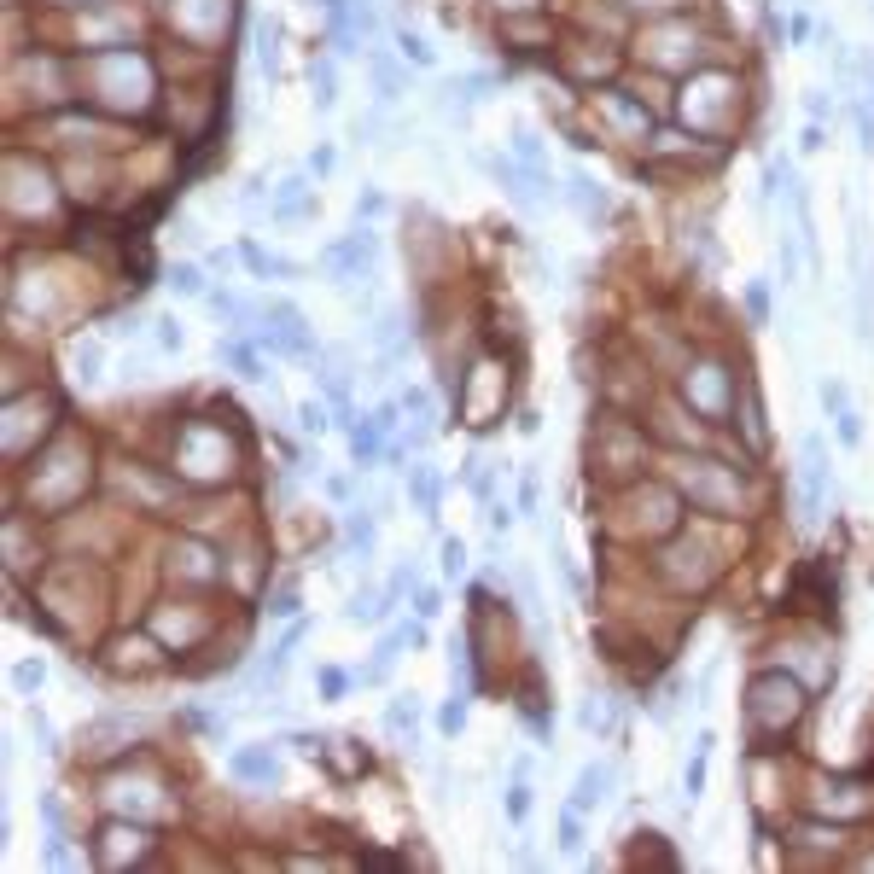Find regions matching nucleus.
<instances>
[{
  "instance_id": "15",
  "label": "nucleus",
  "mask_w": 874,
  "mask_h": 874,
  "mask_svg": "<svg viewBox=\"0 0 874 874\" xmlns=\"http://www.w3.org/2000/svg\"><path fill=\"white\" fill-rule=\"evenodd\" d=\"M513 158H519V164L525 169H543V140H536V129H525V122H519V129H513Z\"/></svg>"
},
{
  "instance_id": "5",
  "label": "nucleus",
  "mask_w": 874,
  "mask_h": 874,
  "mask_svg": "<svg viewBox=\"0 0 874 874\" xmlns=\"http://www.w3.org/2000/svg\"><path fill=\"white\" fill-rule=\"evenodd\" d=\"M233 775H239V781H257V787H275L280 764H275V752H263V746H239V752H233Z\"/></svg>"
},
{
  "instance_id": "29",
  "label": "nucleus",
  "mask_w": 874,
  "mask_h": 874,
  "mask_svg": "<svg viewBox=\"0 0 874 874\" xmlns=\"http://www.w3.org/2000/svg\"><path fill=\"white\" fill-rule=\"evenodd\" d=\"M833 420H840V443H851V449L863 443V420H857L851 409H845V414H833Z\"/></svg>"
},
{
  "instance_id": "42",
  "label": "nucleus",
  "mask_w": 874,
  "mask_h": 874,
  "mask_svg": "<svg viewBox=\"0 0 874 874\" xmlns=\"http://www.w3.org/2000/svg\"><path fill=\"white\" fill-rule=\"evenodd\" d=\"M519 508H525V513L536 508V478H525V484H519Z\"/></svg>"
},
{
  "instance_id": "38",
  "label": "nucleus",
  "mask_w": 874,
  "mask_h": 874,
  "mask_svg": "<svg viewBox=\"0 0 874 874\" xmlns=\"http://www.w3.org/2000/svg\"><path fill=\"white\" fill-rule=\"evenodd\" d=\"M47 863H53V869H70L77 857H70V845H65V840H53V845H47Z\"/></svg>"
},
{
  "instance_id": "27",
  "label": "nucleus",
  "mask_w": 874,
  "mask_h": 874,
  "mask_svg": "<svg viewBox=\"0 0 874 874\" xmlns=\"http://www.w3.org/2000/svg\"><path fill=\"white\" fill-rule=\"evenodd\" d=\"M822 409H828V414H845V385H840V379H822Z\"/></svg>"
},
{
  "instance_id": "22",
  "label": "nucleus",
  "mask_w": 874,
  "mask_h": 874,
  "mask_svg": "<svg viewBox=\"0 0 874 874\" xmlns=\"http://www.w3.org/2000/svg\"><path fill=\"white\" fill-rule=\"evenodd\" d=\"M41 664H35V659H23V664H12V688H18V694H35V688H41Z\"/></svg>"
},
{
  "instance_id": "30",
  "label": "nucleus",
  "mask_w": 874,
  "mask_h": 874,
  "mask_svg": "<svg viewBox=\"0 0 874 874\" xmlns=\"http://www.w3.org/2000/svg\"><path fill=\"white\" fill-rule=\"evenodd\" d=\"M805 111H810V122H822V117H833V100H828L822 88H810V94H805Z\"/></svg>"
},
{
  "instance_id": "28",
  "label": "nucleus",
  "mask_w": 874,
  "mask_h": 874,
  "mask_svg": "<svg viewBox=\"0 0 874 874\" xmlns=\"http://www.w3.org/2000/svg\"><path fill=\"white\" fill-rule=\"evenodd\" d=\"M385 723H391V729H402V723H414V694H402V699H391V711H385Z\"/></svg>"
},
{
  "instance_id": "7",
  "label": "nucleus",
  "mask_w": 874,
  "mask_h": 874,
  "mask_svg": "<svg viewBox=\"0 0 874 874\" xmlns=\"http://www.w3.org/2000/svg\"><path fill=\"white\" fill-rule=\"evenodd\" d=\"M688 496H694L699 508H711V513H734V484H729V478H717V473L688 478Z\"/></svg>"
},
{
  "instance_id": "8",
  "label": "nucleus",
  "mask_w": 874,
  "mask_h": 874,
  "mask_svg": "<svg viewBox=\"0 0 874 874\" xmlns=\"http://www.w3.org/2000/svg\"><path fill=\"white\" fill-rule=\"evenodd\" d=\"M565 199H572L583 216H600V211H607V187H600L595 176H583V169H572V181H565Z\"/></svg>"
},
{
  "instance_id": "17",
  "label": "nucleus",
  "mask_w": 874,
  "mask_h": 874,
  "mask_svg": "<svg viewBox=\"0 0 874 874\" xmlns=\"http://www.w3.org/2000/svg\"><path fill=\"white\" fill-rule=\"evenodd\" d=\"M169 286H176L181 298H204V275L193 263H176V268H169Z\"/></svg>"
},
{
  "instance_id": "31",
  "label": "nucleus",
  "mask_w": 874,
  "mask_h": 874,
  "mask_svg": "<svg viewBox=\"0 0 874 874\" xmlns=\"http://www.w3.org/2000/svg\"><path fill=\"white\" fill-rule=\"evenodd\" d=\"M379 211H385V193H379V187L356 193V216H379Z\"/></svg>"
},
{
  "instance_id": "19",
  "label": "nucleus",
  "mask_w": 874,
  "mask_h": 874,
  "mask_svg": "<svg viewBox=\"0 0 874 874\" xmlns=\"http://www.w3.org/2000/svg\"><path fill=\"white\" fill-rule=\"evenodd\" d=\"M560 845H565V851H583V810L565 805V816H560Z\"/></svg>"
},
{
  "instance_id": "3",
  "label": "nucleus",
  "mask_w": 874,
  "mask_h": 874,
  "mask_svg": "<svg viewBox=\"0 0 874 874\" xmlns=\"http://www.w3.org/2000/svg\"><path fill=\"white\" fill-rule=\"evenodd\" d=\"M688 402H694L699 414H711V420H717V414L734 402V397H729V379H723V367H711V362L694 367V374H688Z\"/></svg>"
},
{
  "instance_id": "4",
  "label": "nucleus",
  "mask_w": 874,
  "mask_h": 874,
  "mask_svg": "<svg viewBox=\"0 0 874 874\" xmlns=\"http://www.w3.org/2000/svg\"><path fill=\"white\" fill-rule=\"evenodd\" d=\"M367 70H374V100L379 105H397L409 94V77H402V65L391 53H367Z\"/></svg>"
},
{
  "instance_id": "11",
  "label": "nucleus",
  "mask_w": 874,
  "mask_h": 874,
  "mask_svg": "<svg viewBox=\"0 0 874 874\" xmlns=\"http://www.w3.org/2000/svg\"><path fill=\"white\" fill-rule=\"evenodd\" d=\"M310 88H315V105L321 111L338 105V70H332V59H315L310 65Z\"/></svg>"
},
{
  "instance_id": "14",
  "label": "nucleus",
  "mask_w": 874,
  "mask_h": 874,
  "mask_svg": "<svg viewBox=\"0 0 874 874\" xmlns=\"http://www.w3.org/2000/svg\"><path fill=\"white\" fill-rule=\"evenodd\" d=\"M374 344H379V350H402V344H409V327H402L397 310H385V315L374 321Z\"/></svg>"
},
{
  "instance_id": "23",
  "label": "nucleus",
  "mask_w": 874,
  "mask_h": 874,
  "mask_svg": "<svg viewBox=\"0 0 874 874\" xmlns=\"http://www.w3.org/2000/svg\"><path fill=\"white\" fill-rule=\"evenodd\" d=\"M466 572V543L461 536H443V577H461Z\"/></svg>"
},
{
  "instance_id": "37",
  "label": "nucleus",
  "mask_w": 874,
  "mask_h": 874,
  "mask_svg": "<svg viewBox=\"0 0 874 874\" xmlns=\"http://www.w3.org/2000/svg\"><path fill=\"white\" fill-rule=\"evenodd\" d=\"M461 723H466V706H461V699H455V706H443V729L461 734Z\"/></svg>"
},
{
  "instance_id": "21",
  "label": "nucleus",
  "mask_w": 874,
  "mask_h": 874,
  "mask_svg": "<svg viewBox=\"0 0 874 874\" xmlns=\"http://www.w3.org/2000/svg\"><path fill=\"white\" fill-rule=\"evenodd\" d=\"M70 367H77V379H82V385H100V350H94V344H82V350H77V362H70Z\"/></svg>"
},
{
  "instance_id": "39",
  "label": "nucleus",
  "mask_w": 874,
  "mask_h": 874,
  "mask_svg": "<svg viewBox=\"0 0 874 874\" xmlns=\"http://www.w3.org/2000/svg\"><path fill=\"white\" fill-rule=\"evenodd\" d=\"M268 612H275V618H292V612H298V595H292V589H280V595H275V607H268Z\"/></svg>"
},
{
  "instance_id": "44",
  "label": "nucleus",
  "mask_w": 874,
  "mask_h": 874,
  "mask_svg": "<svg viewBox=\"0 0 874 874\" xmlns=\"http://www.w3.org/2000/svg\"><path fill=\"white\" fill-rule=\"evenodd\" d=\"M310 169H315V176H327V169H332V146H321V152L310 158Z\"/></svg>"
},
{
  "instance_id": "12",
  "label": "nucleus",
  "mask_w": 874,
  "mask_h": 874,
  "mask_svg": "<svg viewBox=\"0 0 874 874\" xmlns=\"http://www.w3.org/2000/svg\"><path fill=\"white\" fill-rule=\"evenodd\" d=\"M257 65H263L268 77L280 70V23H275V18H263V23H257Z\"/></svg>"
},
{
  "instance_id": "33",
  "label": "nucleus",
  "mask_w": 874,
  "mask_h": 874,
  "mask_svg": "<svg viewBox=\"0 0 874 874\" xmlns=\"http://www.w3.org/2000/svg\"><path fill=\"white\" fill-rule=\"evenodd\" d=\"M397 414H402V397L397 402H379V409H374V426H379V432H391V426H397Z\"/></svg>"
},
{
  "instance_id": "6",
  "label": "nucleus",
  "mask_w": 874,
  "mask_h": 874,
  "mask_svg": "<svg viewBox=\"0 0 874 874\" xmlns=\"http://www.w3.org/2000/svg\"><path fill=\"white\" fill-rule=\"evenodd\" d=\"M607 787H612V770L607 764H583V770H577V787H572V810L607 805Z\"/></svg>"
},
{
  "instance_id": "24",
  "label": "nucleus",
  "mask_w": 874,
  "mask_h": 874,
  "mask_svg": "<svg viewBox=\"0 0 874 874\" xmlns=\"http://www.w3.org/2000/svg\"><path fill=\"white\" fill-rule=\"evenodd\" d=\"M298 432H327V409H321V402H298Z\"/></svg>"
},
{
  "instance_id": "32",
  "label": "nucleus",
  "mask_w": 874,
  "mask_h": 874,
  "mask_svg": "<svg viewBox=\"0 0 874 874\" xmlns=\"http://www.w3.org/2000/svg\"><path fill=\"white\" fill-rule=\"evenodd\" d=\"M851 117H857V152H874V122H869V111L857 105Z\"/></svg>"
},
{
  "instance_id": "25",
  "label": "nucleus",
  "mask_w": 874,
  "mask_h": 874,
  "mask_svg": "<svg viewBox=\"0 0 874 874\" xmlns=\"http://www.w3.org/2000/svg\"><path fill=\"white\" fill-rule=\"evenodd\" d=\"M775 251H781V286H793V268H798V245H793V233H781V245H775Z\"/></svg>"
},
{
  "instance_id": "2",
  "label": "nucleus",
  "mask_w": 874,
  "mask_h": 874,
  "mask_svg": "<svg viewBox=\"0 0 874 874\" xmlns=\"http://www.w3.org/2000/svg\"><path fill=\"white\" fill-rule=\"evenodd\" d=\"M268 216H275V221H303V216H315V187H310V176H303V169H292V176L275 187V199H268Z\"/></svg>"
},
{
  "instance_id": "9",
  "label": "nucleus",
  "mask_w": 874,
  "mask_h": 874,
  "mask_svg": "<svg viewBox=\"0 0 874 874\" xmlns=\"http://www.w3.org/2000/svg\"><path fill=\"white\" fill-rule=\"evenodd\" d=\"M239 257H245V268H251V275H263V280H268V275H303V268L292 263V257H268L257 239H245V245H239Z\"/></svg>"
},
{
  "instance_id": "16",
  "label": "nucleus",
  "mask_w": 874,
  "mask_h": 874,
  "mask_svg": "<svg viewBox=\"0 0 874 874\" xmlns=\"http://www.w3.org/2000/svg\"><path fill=\"white\" fill-rule=\"evenodd\" d=\"M741 426L752 437V449H764V409H758V391H741Z\"/></svg>"
},
{
  "instance_id": "20",
  "label": "nucleus",
  "mask_w": 874,
  "mask_h": 874,
  "mask_svg": "<svg viewBox=\"0 0 874 874\" xmlns=\"http://www.w3.org/2000/svg\"><path fill=\"white\" fill-rule=\"evenodd\" d=\"M397 47H402V59H409V65H437V53H432V47H426L414 30H402V35H397Z\"/></svg>"
},
{
  "instance_id": "43",
  "label": "nucleus",
  "mask_w": 874,
  "mask_h": 874,
  "mask_svg": "<svg viewBox=\"0 0 874 874\" xmlns=\"http://www.w3.org/2000/svg\"><path fill=\"white\" fill-rule=\"evenodd\" d=\"M420 618H437V589H420Z\"/></svg>"
},
{
  "instance_id": "40",
  "label": "nucleus",
  "mask_w": 874,
  "mask_h": 874,
  "mask_svg": "<svg viewBox=\"0 0 874 874\" xmlns=\"http://www.w3.org/2000/svg\"><path fill=\"white\" fill-rule=\"evenodd\" d=\"M798 146H805V152H822V146H828V140H822V122H810V129H805V140H798Z\"/></svg>"
},
{
  "instance_id": "35",
  "label": "nucleus",
  "mask_w": 874,
  "mask_h": 874,
  "mask_svg": "<svg viewBox=\"0 0 874 874\" xmlns=\"http://www.w3.org/2000/svg\"><path fill=\"white\" fill-rule=\"evenodd\" d=\"M239 204H245V211H257V204H263V176H251L239 187Z\"/></svg>"
},
{
  "instance_id": "18",
  "label": "nucleus",
  "mask_w": 874,
  "mask_h": 874,
  "mask_svg": "<svg viewBox=\"0 0 874 874\" xmlns=\"http://www.w3.org/2000/svg\"><path fill=\"white\" fill-rule=\"evenodd\" d=\"M152 338H158V350H181V344H187V332H181L176 315H158V321H152Z\"/></svg>"
},
{
  "instance_id": "34",
  "label": "nucleus",
  "mask_w": 874,
  "mask_h": 874,
  "mask_svg": "<svg viewBox=\"0 0 874 874\" xmlns=\"http://www.w3.org/2000/svg\"><path fill=\"white\" fill-rule=\"evenodd\" d=\"M344 688H350V676H344V671H321V694L327 699H338Z\"/></svg>"
},
{
  "instance_id": "10",
  "label": "nucleus",
  "mask_w": 874,
  "mask_h": 874,
  "mask_svg": "<svg viewBox=\"0 0 874 874\" xmlns=\"http://www.w3.org/2000/svg\"><path fill=\"white\" fill-rule=\"evenodd\" d=\"M409 496L426 519H437V473L432 466H409Z\"/></svg>"
},
{
  "instance_id": "1",
  "label": "nucleus",
  "mask_w": 874,
  "mask_h": 874,
  "mask_svg": "<svg viewBox=\"0 0 874 874\" xmlns=\"http://www.w3.org/2000/svg\"><path fill=\"white\" fill-rule=\"evenodd\" d=\"M752 723H764V729H787V723H798V711H805V694H798V682H787V676H758L752 682Z\"/></svg>"
},
{
  "instance_id": "26",
  "label": "nucleus",
  "mask_w": 874,
  "mask_h": 874,
  "mask_svg": "<svg viewBox=\"0 0 874 874\" xmlns=\"http://www.w3.org/2000/svg\"><path fill=\"white\" fill-rule=\"evenodd\" d=\"M746 310H752V321H764V315H770V286H764V280H752V286H746Z\"/></svg>"
},
{
  "instance_id": "36",
  "label": "nucleus",
  "mask_w": 874,
  "mask_h": 874,
  "mask_svg": "<svg viewBox=\"0 0 874 874\" xmlns=\"http://www.w3.org/2000/svg\"><path fill=\"white\" fill-rule=\"evenodd\" d=\"M508 810H513V822H519L525 810H531V787H513V793H508Z\"/></svg>"
},
{
  "instance_id": "41",
  "label": "nucleus",
  "mask_w": 874,
  "mask_h": 874,
  "mask_svg": "<svg viewBox=\"0 0 874 874\" xmlns=\"http://www.w3.org/2000/svg\"><path fill=\"white\" fill-rule=\"evenodd\" d=\"M484 519H490V525H496V531H508V519H513V513H508V501H496V508H490V513H484Z\"/></svg>"
},
{
  "instance_id": "13",
  "label": "nucleus",
  "mask_w": 874,
  "mask_h": 874,
  "mask_svg": "<svg viewBox=\"0 0 874 874\" xmlns=\"http://www.w3.org/2000/svg\"><path fill=\"white\" fill-rule=\"evenodd\" d=\"M344 536H350V548H362V560H367V554H374V513H367V508H350Z\"/></svg>"
}]
</instances>
